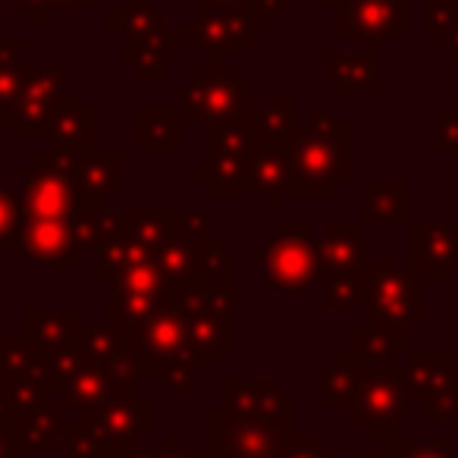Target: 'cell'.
Masks as SVG:
<instances>
[{
	"instance_id": "680465c9",
	"label": "cell",
	"mask_w": 458,
	"mask_h": 458,
	"mask_svg": "<svg viewBox=\"0 0 458 458\" xmlns=\"http://www.w3.org/2000/svg\"><path fill=\"white\" fill-rule=\"evenodd\" d=\"M345 4H349V0H320V7H327V10H336V13L345 7Z\"/></svg>"
},
{
	"instance_id": "74e56055",
	"label": "cell",
	"mask_w": 458,
	"mask_h": 458,
	"mask_svg": "<svg viewBox=\"0 0 458 458\" xmlns=\"http://www.w3.org/2000/svg\"><path fill=\"white\" fill-rule=\"evenodd\" d=\"M258 148L249 120L210 123L208 126V151L210 157H249Z\"/></svg>"
},
{
	"instance_id": "f907efd6",
	"label": "cell",
	"mask_w": 458,
	"mask_h": 458,
	"mask_svg": "<svg viewBox=\"0 0 458 458\" xmlns=\"http://www.w3.org/2000/svg\"><path fill=\"white\" fill-rule=\"evenodd\" d=\"M64 443H66L64 458H98L95 443L85 437V430L79 427V420H72V424H70V433H66Z\"/></svg>"
},
{
	"instance_id": "30bf717a",
	"label": "cell",
	"mask_w": 458,
	"mask_h": 458,
	"mask_svg": "<svg viewBox=\"0 0 458 458\" xmlns=\"http://www.w3.org/2000/svg\"><path fill=\"white\" fill-rule=\"evenodd\" d=\"M132 355H135L139 383H145V380L164 383V377H170L173 370L198 368V358H195V349H191L189 333H185V324L173 308L139 327Z\"/></svg>"
},
{
	"instance_id": "ffe728a7",
	"label": "cell",
	"mask_w": 458,
	"mask_h": 458,
	"mask_svg": "<svg viewBox=\"0 0 458 458\" xmlns=\"http://www.w3.org/2000/svg\"><path fill=\"white\" fill-rule=\"evenodd\" d=\"M349 352L364 368H393L399 355H408V327L383 320H358L349 330Z\"/></svg>"
},
{
	"instance_id": "52a82bcc",
	"label": "cell",
	"mask_w": 458,
	"mask_h": 458,
	"mask_svg": "<svg viewBox=\"0 0 458 458\" xmlns=\"http://www.w3.org/2000/svg\"><path fill=\"white\" fill-rule=\"evenodd\" d=\"M364 320L411 327L424 320V280L411 267H402L393 251H380L377 264L364 267Z\"/></svg>"
},
{
	"instance_id": "f5cc1de1",
	"label": "cell",
	"mask_w": 458,
	"mask_h": 458,
	"mask_svg": "<svg viewBox=\"0 0 458 458\" xmlns=\"http://www.w3.org/2000/svg\"><path fill=\"white\" fill-rule=\"evenodd\" d=\"M405 445H408V439L405 437H395V433H393V437H383L377 449L364 452V458H408L405 455Z\"/></svg>"
},
{
	"instance_id": "9f6ffc18",
	"label": "cell",
	"mask_w": 458,
	"mask_h": 458,
	"mask_svg": "<svg viewBox=\"0 0 458 458\" xmlns=\"http://www.w3.org/2000/svg\"><path fill=\"white\" fill-rule=\"evenodd\" d=\"M437 51H443L445 57H449V64L458 70V29H452L449 35H443V38L437 41Z\"/></svg>"
},
{
	"instance_id": "e0dca14e",
	"label": "cell",
	"mask_w": 458,
	"mask_h": 458,
	"mask_svg": "<svg viewBox=\"0 0 458 458\" xmlns=\"http://www.w3.org/2000/svg\"><path fill=\"white\" fill-rule=\"evenodd\" d=\"M383 38H364V54H320V76L330 82L339 95H380L383 89V64H380Z\"/></svg>"
},
{
	"instance_id": "2e32d148",
	"label": "cell",
	"mask_w": 458,
	"mask_h": 458,
	"mask_svg": "<svg viewBox=\"0 0 458 458\" xmlns=\"http://www.w3.org/2000/svg\"><path fill=\"white\" fill-rule=\"evenodd\" d=\"M339 38H408V0H349L336 13Z\"/></svg>"
},
{
	"instance_id": "8d00e7d4",
	"label": "cell",
	"mask_w": 458,
	"mask_h": 458,
	"mask_svg": "<svg viewBox=\"0 0 458 458\" xmlns=\"http://www.w3.org/2000/svg\"><path fill=\"white\" fill-rule=\"evenodd\" d=\"M22 51H26V41L20 35L0 41V123H7V116L13 114L16 101H20L22 70H26L20 64Z\"/></svg>"
},
{
	"instance_id": "7402d4cb",
	"label": "cell",
	"mask_w": 458,
	"mask_h": 458,
	"mask_svg": "<svg viewBox=\"0 0 458 458\" xmlns=\"http://www.w3.org/2000/svg\"><path fill=\"white\" fill-rule=\"evenodd\" d=\"M249 195H264V208L276 210L293 195V166L286 148L258 145L249 157Z\"/></svg>"
},
{
	"instance_id": "7a4b0ae2",
	"label": "cell",
	"mask_w": 458,
	"mask_h": 458,
	"mask_svg": "<svg viewBox=\"0 0 458 458\" xmlns=\"http://www.w3.org/2000/svg\"><path fill=\"white\" fill-rule=\"evenodd\" d=\"M255 85L239 76L236 66L223 60H208L195 66L191 79L179 91V114L185 123H233L249 120L255 110Z\"/></svg>"
},
{
	"instance_id": "91938a15",
	"label": "cell",
	"mask_w": 458,
	"mask_h": 458,
	"mask_svg": "<svg viewBox=\"0 0 458 458\" xmlns=\"http://www.w3.org/2000/svg\"><path fill=\"white\" fill-rule=\"evenodd\" d=\"M123 458H160V452H132V455H123Z\"/></svg>"
},
{
	"instance_id": "9c48e42d",
	"label": "cell",
	"mask_w": 458,
	"mask_h": 458,
	"mask_svg": "<svg viewBox=\"0 0 458 458\" xmlns=\"http://www.w3.org/2000/svg\"><path fill=\"white\" fill-rule=\"evenodd\" d=\"M66 85V66H26L22 70V91L16 101L13 114L7 116V135L10 139H45L51 135L57 116L64 114L70 95L64 91Z\"/></svg>"
},
{
	"instance_id": "f546056e",
	"label": "cell",
	"mask_w": 458,
	"mask_h": 458,
	"mask_svg": "<svg viewBox=\"0 0 458 458\" xmlns=\"http://www.w3.org/2000/svg\"><path fill=\"white\" fill-rule=\"evenodd\" d=\"M79 308L51 311V308H26L22 311V336L38 352H60L72 343V324L79 318Z\"/></svg>"
},
{
	"instance_id": "3957f363",
	"label": "cell",
	"mask_w": 458,
	"mask_h": 458,
	"mask_svg": "<svg viewBox=\"0 0 458 458\" xmlns=\"http://www.w3.org/2000/svg\"><path fill=\"white\" fill-rule=\"evenodd\" d=\"M157 267L170 293L182 289H229L239 293V255L223 239L173 236L157 251Z\"/></svg>"
},
{
	"instance_id": "bcb514c9",
	"label": "cell",
	"mask_w": 458,
	"mask_h": 458,
	"mask_svg": "<svg viewBox=\"0 0 458 458\" xmlns=\"http://www.w3.org/2000/svg\"><path fill=\"white\" fill-rule=\"evenodd\" d=\"M293 7H295V0H249V13H251V20H255L258 32H261V38L270 32V26H276L280 16Z\"/></svg>"
},
{
	"instance_id": "681fc988",
	"label": "cell",
	"mask_w": 458,
	"mask_h": 458,
	"mask_svg": "<svg viewBox=\"0 0 458 458\" xmlns=\"http://www.w3.org/2000/svg\"><path fill=\"white\" fill-rule=\"evenodd\" d=\"M408 458H452V439L449 437H437V439H408L405 445Z\"/></svg>"
},
{
	"instance_id": "f35d334b",
	"label": "cell",
	"mask_w": 458,
	"mask_h": 458,
	"mask_svg": "<svg viewBox=\"0 0 458 458\" xmlns=\"http://www.w3.org/2000/svg\"><path fill=\"white\" fill-rule=\"evenodd\" d=\"M4 393H7L16 418L41 411V408L57 402V395H54L38 377H13V374H7V370H4Z\"/></svg>"
},
{
	"instance_id": "ba28073f",
	"label": "cell",
	"mask_w": 458,
	"mask_h": 458,
	"mask_svg": "<svg viewBox=\"0 0 458 458\" xmlns=\"http://www.w3.org/2000/svg\"><path fill=\"white\" fill-rule=\"evenodd\" d=\"M352 424L364 430V437H393L395 427L411 418V389L405 383L399 364L393 368H364L361 386L349 408Z\"/></svg>"
},
{
	"instance_id": "4fadbf2b",
	"label": "cell",
	"mask_w": 458,
	"mask_h": 458,
	"mask_svg": "<svg viewBox=\"0 0 458 458\" xmlns=\"http://www.w3.org/2000/svg\"><path fill=\"white\" fill-rule=\"evenodd\" d=\"M223 408L264 420L286 437H295V399L280 386V380H226L223 383Z\"/></svg>"
},
{
	"instance_id": "f6af8a7d",
	"label": "cell",
	"mask_w": 458,
	"mask_h": 458,
	"mask_svg": "<svg viewBox=\"0 0 458 458\" xmlns=\"http://www.w3.org/2000/svg\"><path fill=\"white\" fill-rule=\"evenodd\" d=\"M420 7H424V26H420L424 38L439 41L452 29H458V0H420Z\"/></svg>"
},
{
	"instance_id": "11a10c76",
	"label": "cell",
	"mask_w": 458,
	"mask_h": 458,
	"mask_svg": "<svg viewBox=\"0 0 458 458\" xmlns=\"http://www.w3.org/2000/svg\"><path fill=\"white\" fill-rule=\"evenodd\" d=\"M160 458H210V455H208V449H204V452H185L182 449V439L170 437L164 443V449H160Z\"/></svg>"
},
{
	"instance_id": "db71d44e",
	"label": "cell",
	"mask_w": 458,
	"mask_h": 458,
	"mask_svg": "<svg viewBox=\"0 0 458 458\" xmlns=\"http://www.w3.org/2000/svg\"><path fill=\"white\" fill-rule=\"evenodd\" d=\"M164 386L179 395H191L195 393V370H173L170 377H164Z\"/></svg>"
},
{
	"instance_id": "ac0fdd59",
	"label": "cell",
	"mask_w": 458,
	"mask_h": 458,
	"mask_svg": "<svg viewBox=\"0 0 458 458\" xmlns=\"http://www.w3.org/2000/svg\"><path fill=\"white\" fill-rule=\"evenodd\" d=\"M72 349L82 358L85 368H107L114 374L126 377V380L139 383V374H135V355L126 352L123 339L116 336V330L110 324H91L82 314L72 324Z\"/></svg>"
},
{
	"instance_id": "1f68e13d",
	"label": "cell",
	"mask_w": 458,
	"mask_h": 458,
	"mask_svg": "<svg viewBox=\"0 0 458 458\" xmlns=\"http://www.w3.org/2000/svg\"><path fill=\"white\" fill-rule=\"evenodd\" d=\"M47 139H51V148H57V151H95V110L85 107L79 95H70L64 114L57 116Z\"/></svg>"
},
{
	"instance_id": "6f0895ef",
	"label": "cell",
	"mask_w": 458,
	"mask_h": 458,
	"mask_svg": "<svg viewBox=\"0 0 458 458\" xmlns=\"http://www.w3.org/2000/svg\"><path fill=\"white\" fill-rule=\"evenodd\" d=\"M0 424H16V411L4 393V368H0Z\"/></svg>"
},
{
	"instance_id": "e575fe53",
	"label": "cell",
	"mask_w": 458,
	"mask_h": 458,
	"mask_svg": "<svg viewBox=\"0 0 458 458\" xmlns=\"http://www.w3.org/2000/svg\"><path fill=\"white\" fill-rule=\"evenodd\" d=\"M249 157H208L191 166V176L208 185L210 195H249Z\"/></svg>"
},
{
	"instance_id": "83f0119b",
	"label": "cell",
	"mask_w": 458,
	"mask_h": 458,
	"mask_svg": "<svg viewBox=\"0 0 458 458\" xmlns=\"http://www.w3.org/2000/svg\"><path fill=\"white\" fill-rule=\"evenodd\" d=\"M176 51H182V38L179 35H148V38L123 41V64L135 72L139 82H164L166 57H173Z\"/></svg>"
},
{
	"instance_id": "603a6c76",
	"label": "cell",
	"mask_w": 458,
	"mask_h": 458,
	"mask_svg": "<svg viewBox=\"0 0 458 458\" xmlns=\"http://www.w3.org/2000/svg\"><path fill=\"white\" fill-rule=\"evenodd\" d=\"M72 233H76L79 251H101L107 242H114L123 233V214L110 208V198L82 195L79 198L76 216H72Z\"/></svg>"
},
{
	"instance_id": "9a60e30c",
	"label": "cell",
	"mask_w": 458,
	"mask_h": 458,
	"mask_svg": "<svg viewBox=\"0 0 458 458\" xmlns=\"http://www.w3.org/2000/svg\"><path fill=\"white\" fill-rule=\"evenodd\" d=\"M318 249V280L361 274L368 264V223H324L314 236Z\"/></svg>"
},
{
	"instance_id": "60d3db41",
	"label": "cell",
	"mask_w": 458,
	"mask_h": 458,
	"mask_svg": "<svg viewBox=\"0 0 458 458\" xmlns=\"http://www.w3.org/2000/svg\"><path fill=\"white\" fill-rule=\"evenodd\" d=\"M22 239H26L22 198L0 179V251H22Z\"/></svg>"
},
{
	"instance_id": "5bb4252c",
	"label": "cell",
	"mask_w": 458,
	"mask_h": 458,
	"mask_svg": "<svg viewBox=\"0 0 458 458\" xmlns=\"http://www.w3.org/2000/svg\"><path fill=\"white\" fill-rule=\"evenodd\" d=\"M408 267L424 283H449L458 270V223H408Z\"/></svg>"
},
{
	"instance_id": "8992f818",
	"label": "cell",
	"mask_w": 458,
	"mask_h": 458,
	"mask_svg": "<svg viewBox=\"0 0 458 458\" xmlns=\"http://www.w3.org/2000/svg\"><path fill=\"white\" fill-rule=\"evenodd\" d=\"M251 264L264 270V293L308 295L318 280V249L308 223H286V226L251 255Z\"/></svg>"
},
{
	"instance_id": "d6986e66",
	"label": "cell",
	"mask_w": 458,
	"mask_h": 458,
	"mask_svg": "<svg viewBox=\"0 0 458 458\" xmlns=\"http://www.w3.org/2000/svg\"><path fill=\"white\" fill-rule=\"evenodd\" d=\"M22 255L29 264H45V267H79L85 258L76 245L72 223L66 220H26Z\"/></svg>"
},
{
	"instance_id": "5b68a950",
	"label": "cell",
	"mask_w": 458,
	"mask_h": 458,
	"mask_svg": "<svg viewBox=\"0 0 458 458\" xmlns=\"http://www.w3.org/2000/svg\"><path fill=\"white\" fill-rule=\"evenodd\" d=\"M154 402L141 389L110 399L91 411L79 414V427L95 443L98 458H123L139 452V443L154 430Z\"/></svg>"
},
{
	"instance_id": "f1b7e54d",
	"label": "cell",
	"mask_w": 458,
	"mask_h": 458,
	"mask_svg": "<svg viewBox=\"0 0 458 458\" xmlns=\"http://www.w3.org/2000/svg\"><path fill=\"white\" fill-rule=\"evenodd\" d=\"M408 201H411L408 179H368L364 182V223L368 226L408 223Z\"/></svg>"
},
{
	"instance_id": "ab89813d",
	"label": "cell",
	"mask_w": 458,
	"mask_h": 458,
	"mask_svg": "<svg viewBox=\"0 0 458 458\" xmlns=\"http://www.w3.org/2000/svg\"><path fill=\"white\" fill-rule=\"evenodd\" d=\"M420 420L424 424H437V420L458 424V368H452L449 377H443L437 386L420 395Z\"/></svg>"
},
{
	"instance_id": "4316f807",
	"label": "cell",
	"mask_w": 458,
	"mask_h": 458,
	"mask_svg": "<svg viewBox=\"0 0 458 458\" xmlns=\"http://www.w3.org/2000/svg\"><path fill=\"white\" fill-rule=\"evenodd\" d=\"M182 210L179 208H129L123 210V236L157 255L176 236Z\"/></svg>"
},
{
	"instance_id": "7c38bea8",
	"label": "cell",
	"mask_w": 458,
	"mask_h": 458,
	"mask_svg": "<svg viewBox=\"0 0 458 458\" xmlns=\"http://www.w3.org/2000/svg\"><path fill=\"white\" fill-rule=\"evenodd\" d=\"M286 437L264 420L245 418L229 408L208 411V455L210 458H280Z\"/></svg>"
},
{
	"instance_id": "277c9868",
	"label": "cell",
	"mask_w": 458,
	"mask_h": 458,
	"mask_svg": "<svg viewBox=\"0 0 458 458\" xmlns=\"http://www.w3.org/2000/svg\"><path fill=\"white\" fill-rule=\"evenodd\" d=\"M293 166V195H336L352 179V129L339 135H318L299 126L286 145Z\"/></svg>"
},
{
	"instance_id": "d590c367",
	"label": "cell",
	"mask_w": 458,
	"mask_h": 458,
	"mask_svg": "<svg viewBox=\"0 0 458 458\" xmlns=\"http://www.w3.org/2000/svg\"><path fill=\"white\" fill-rule=\"evenodd\" d=\"M452 368H455L452 352H408L405 364H402V374H405V383L414 395H424L443 377H449Z\"/></svg>"
},
{
	"instance_id": "b9f144b4",
	"label": "cell",
	"mask_w": 458,
	"mask_h": 458,
	"mask_svg": "<svg viewBox=\"0 0 458 458\" xmlns=\"http://www.w3.org/2000/svg\"><path fill=\"white\" fill-rule=\"evenodd\" d=\"M364 299H368V286H364V270H361V274H345L327 280L320 305L327 311H364Z\"/></svg>"
},
{
	"instance_id": "d6a6232c",
	"label": "cell",
	"mask_w": 458,
	"mask_h": 458,
	"mask_svg": "<svg viewBox=\"0 0 458 458\" xmlns=\"http://www.w3.org/2000/svg\"><path fill=\"white\" fill-rule=\"evenodd\" d=\"M361 377L364 364L349 349L339 352L336 361L320 377V405L330 408V411H349L358 395V386H361Z\"/></svg>"
},
{
	"instance_id": "6da1fadb",
	"label": "cell",
	"mask_w": 458,
	"mask_h": 458,
	"mask_svg": "<svg viewBox=\"0 0 458 458\" xmlns=\"http://www.w3.org/2000/svg\"><path fill=\"white\" fill-rule=\"evenodd\" d=\"M239 293L229 289H182L170 308L182 318L198 368H216L239 349Z\"/></svg>"
},
{
	"instance_id": "94428289",
	"label": "cell",
	"mask_w": 458,
	"mask_h": 458,
	"mask_svg": "<svg viewBox=\"0 0 458 458\" xmlns=\"http://www.w3.org/2000/svg\"><path fill=\"white\" fill-rule=\"evenodd\" d=\"M452 458H458V455H452Z\"/></svg>"
},
{
	"instance_id": "ee69618b",
	"label": "cell",
	"mask_w": 458,
	"mask_h": 458,
	"mask_svg": "<svg viewBox=\"0 0 458 458\" xmlns=\"http://www.w3.org/2000/svg\"><path fill=\"white\" fill-rule=\"evenodd\" d=\"M10 10L22 13V20L32 26H47L54 20V13L64 10H91L98 0H7Z\"/></svg>"
},
{
	"instance_id": "484cf974",
	"label": "cell",
	"mask_w": 458,
	"mask_h": 458,
	"mask_svg": "<svg viewBox=\"0 0 458 458\" xmlns=\"http://www.w3.org/2000/svg\"><path fill=\"white\" fill-rule=\"evenodd\" d=\"M182 114L164 107H141L135 114V148L141 154L182 151Z\"/></svg>"
},
{
	"instance_id": "7dc6e473",
	"label": "cell",
	"mask_w": 458,
	"mask_h": 458,
	"mask_svg": "<svg viewBox=\"0 0 458 458\" xmlns=\"http://www.w3.org/2000/svg\"><path fill=\"white\" fill-rule=\"evenodd\" d=\"M280 458H339V455L320 437H293L286 439Z\"/></svg>"
},
{
	"instance_id": "c3c4849f",
	"label": "cell",
	"mask_w": 458,
	"mask_h": 458,
	"mask_svg": "<svg viewBox=\"0 0 458 458\" xmlns=\"http://www.w3.org/2000/svg\"><path fill=\"white\" fill-rule=\"evenodd\" d=\"M437 151L458 154V107L437 110Z\"/></svg>"
},
{
	"instance_id": "cb8c5ba5",
	"label": "cell",
	"mask_w": 458,
	"mask_h": 458,
	"mask_svg": "<svg viewBox=\"0 0 458 458\" xmlns=\"http://www.w3.org/2000/svg\"><path fill=\"white\" fill-rule=\"evenodd\" d=\"M76 189L82 195L120 198L126 191V157L123 151H89L76 164Z\"/></svg>"
},
{
	"instance_id": "8fae6325",
	"label": "cell",
	"mask_w": 458,
	"mask_h": 458,
	"mask_svg": "<svg viewBox=\"0 0 458 458\" xmlns=\"http://www.w3.org/2000/svg\"><path fill=\"white\" fill-rule=\"evenodd\" d=\"M191 7H195V16L179 26V38L189 41L208 60H223L226 54H249L261 38L249 13L216 7L208 0H191Z\"/></svg>"
},
{
	"instance_id": "7bdbcfd3",
	"label": "cell",
	"mask_w": 458,
	"mask_h": 458,
	"mask_svg": "<svg viewBox=\"0 0 458 458\" xmlns=\"http://www.w3.org/2000/svg\"><path fill=\"white\" fill-rule=\"evenodd\" d=\"M0 368L13 377H38L41 380L38 349L26 336H0Z\"/></svg>"
},
{
	"instance_id": "44dd1931",
	"label": "cell",
	"mask_w": 458,
	"mask_h": 458,
	"mask_svg": "<svg viewBox=\"0 0 458 458\" xmlns=\"http://www.w3.org/2000/svg\"><path fill=\"white\" fill-rule=\"evenodd\" d=\"M135 389H139L135 380H126V377L114 374V370H107V368H85L82 364V370L66 383V389L57 399L66 411H76V418H79V414L91 411V408L104 405V402H110V399L135 393Z\"/></svg>"
},
{
	"instance_id": "816d5d0a",
	"label": "cell",
	"mask_w": 458,
	"mask_h": 458,
	"mask_svg": "<svg viewBox=\"0 0 458 458\" xmlns=\"http://www.w3.org/2000/svg\"><path fill=\"white\" fill-rule=\"evenodd\" d=\"M26 449H22V439L16 424H0V458H22Z\"/></svg>"
},
{
	"instance_id": "d4e9b609",
	"label": "cell",
	"mask_w": 458,
	"mask_h": 458,
	"mask_svg": "<svg viewBox=\"0 0 458 458\" xmlns=\"http://www.w3.org/2000/svg\"><path fill=\"white\" fill-rule=\"evenodd\" d=\"M249 126L255 132L258 145L264 148H286L301 123L295 120V98L293 95H267L249 114Z\"/></svg>"
},
{
	"instance_id": "4dcf8cb0",
	"label": "cell",
	"mask_w": 458,
	"mask_h": 458,
	"mask_svg": "<svg viewBox=\"0 0 458 458\" xmlns=\"http://www.w3.org/2000/svg\"><path fill=\"white\" fill-rule=\"evenodd\" d=\"M107 32L110 38L132 41L170 32V29H166V13L154 0H123V7H114L107 13Z\"/></svg>"
},
{
	"instance_id": "836d02e7",
	"label": "cell",
	"mask_w": 458,
	"mask_h": 458,
	"mask_svg": "<svg viewBox=\"0 0 458 458\" xmlns=\"http://www.w3.org/2000/svg\"><path fill=\"white\" fill-rule=\"evenodd\" d=\"M70 424H72L70 411L64 405H57V402L41 408V411L16 418V430H20L22 449L26 452H51L57 439H66Z\"/></svg>"
}]
</instances>
